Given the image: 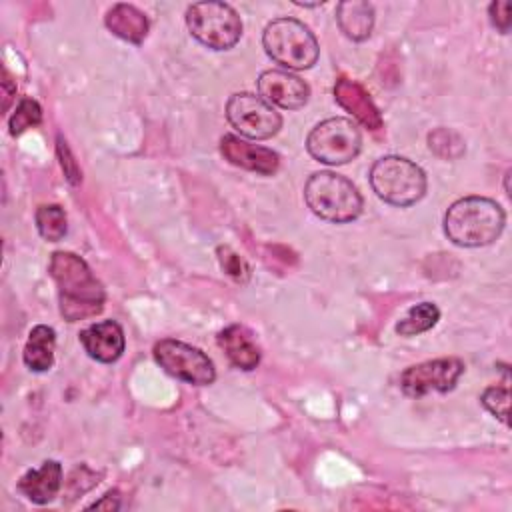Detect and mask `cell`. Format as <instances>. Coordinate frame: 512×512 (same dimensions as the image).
<instances>
[{"label": "cell", "instance_id": "1", "mask_svg": "<svg viewBox=\"0 0 512 512\" xmlns=\"http://www.w3.org/2000/svg\"><path fill=\"white\" fill-rule=\"evenodd\" d=\"M48 272L58 288V308L64 320L78 322L104 310V286L84 258L68 250H56L50 256Z\"/></svg>", "mask_w": 512, "mask_h": 512}, {"label": "cell", "instance_id": "2", "mask_svg": "<svg viewBox=\"0 0 512 512\" xmlns=\"http://www.w3.org/2000/svg\"><path fill=\"white\" fill-rule=\"evenodd\" d=\"M502 206L486 196H464L452 202L444 214L446 238L462 248H480L496 242L504 230Z\"/></svg>", "mask_w": 512, "mask_h": 512}, {"label": "cell", "instance_id": "3", "mask_svg": "<svg viewBox=\"0 0 512 512\" xmlns=\"http://www.w3.org/2000/svg\"><path fill=\"white\" fill-rule=\"evenodd\" d=\"M304 200L318 218L332 224H348L356 220L364 208L358 188L346 176L330 170L314 172L306 180Z\"/></svg>", "mask_w": 512, "mask_h": 512}, {"label": "cell", "instance_id": "4", "mask_svg": "<svg viewBox=\"0 0 512 512\" xmlns=\"http://www.w3.org/2000/svg\"><path fill=\"white\" fill-rule=\"evenodd\" d=\"M266 54L288 70H308L318 62L320 46L312 30L290 16L268 22L262 34Z\"/></svg>", "mask_w": 512, "mask_h": 512}, {"label": "cell", "instance_id": "5", "mask_svg": "<svg viewBox=\"0 0 512 512\" xmlns=\"http://www.w3.org/2000/svg\"><path fill=\"white\" fill-rule=\"evenodd\" d=\"M370 186L386 204L406 208L424 198L428 180L424 170L404 156H382L370 168Z\"/></svg>", "mask_w": 512, "mask_h": 512}, {"label": "cell", "instance_id": "6", "mask_svg": "<svg viewBox=\"0 0 512 512\" xmlns=\"http://www.w3.org/2000/svg\"><path fill=\"white\" fill-rule=\"evenodd\" d=\"M190 34L212 50H230L242 36V20L226 2H196L186 10Z\"/></svg>", "mask_w": 512, "mask_h": 512}, {"label": "cell", "instance_id": "7", "mask_svg": "<svg viewBox=\"0 0 512 512\" xmlns=\"http://www.w3.org/2000/svg\"><path fill=\"white\" fill-rule=\"evenodd\" d=\"M362 148V134L354 120L344 116L326 118L316 124L308 138V154L328 166H342L354 160Z\"/></svg>", "mask_w": 512, "mask_h": 512}, {"label": "cell", "instance_id": "8", "mask_svg": "<svg viewBox=\"0 0 512 512\" xmlns=\"http://www.w3.org/2000/svg\"><path fill=\"white\" fill-rule=\"evenodd\" d=\"M156 364L176 380L194 386H208L216 380L214 362L200 348L176 338H162L154 344Z\"/></svg>", "mask_w": 512, "mask_h": 512}, {"label": "cell", "instance_id": "9", "mask_svg": "<svg viewBox=\"0 0 512 512\" xmlns=\"http://www.w3.org/2000/svg\"><path fill=\"white\" fill-rule=\"evenodd\" d=\"M226 118L236 132L252 140H268L282 128L280 112L252 92L232 94L226 102Z\"/></svg>", "mask_w": 512, "mask_h": 512}, {"label": "cell", "instance_id": "10", "mask_svg": "<svg viewBox=\"0 0 512 512\" xmlns=\"http://www.w3.org/2000/svg\"><path fill=\"white\" fill-rule=\"evenodd\" d=\"M464 374V362L460 358H434L414 366H408L400 374V390L410 398H422L432 392H450Z\"/></svg>", "mask_w": 512, "mask_h": 512}, {"label": "cell", "instance_id": "11", "mask_svg": "<svg viewBox=\"0 0 512 512\" xmlns=\"http://www.w3.org/2000/svg\"><path fill=\"white\" fill-rule=\"evenodd\" d=\"M258 92L270 104L284 110H298L310 98V86L290 70H264L258 76Z\"/></svg>", "mask_w": 512, "mask_h": 512}, {"label": "cell", "instance_id": "12", "mask_svg": "<svg viewBox=\"0 0 512 512\" xmlns=\"http://www.w3.org/2000/svg\"><path fill=\"white\" fill-rule=\"evenodd\" d=\"M220 152L232 166L262 176H272L280 166V156L272 148L252 144L236 134H224L220 138Z\"/></svg>", "mask_w": 512, "mask_h": 512}, {"label": "cell", "instance_id": "13", "mask_svg": "<svg viewBox=\"0 0 512 512\" xmlns=\"http://www.w3.org/2000/svg\"><path fill=\"white\" fill-rule=\"evenodd\" d=\"M84 352L102 364L116 362L126 348L124 330L116 320H102L86 326L78 334Z\"/></svg>", "mask_w": 512, "mask_h": 512}, {"label": "cell", "instance_id": "14", "mask_svg": "<svg viewBox=\"0 0 512 512\" xmlns=\"http://www.w3.org/2000/svg\"><path fill=\"white\" fill-rule=\"evenodd\" d=\"M334 98L346 112L354 116L356 122H360L368 130L382 128V114L360 82L350 78H338L334 84Z\"/></svg>", "mask_w": 512, "mask_h": 512}, {"label": "cell", "instance_id": "15", "mask_svg": "<svg viewBox=\"0 0 512 512\" xmlns=\"http://www.w3.org/2000/svg\"><path fill=\"white\" fill-rule=\"evenodd\" d=\"M16 488L34 504L52 502L62 488V464L58 460H44L38 468L26 470Z\"/></svg>", "mask_w": 512, "mask_h": 512}, {"label": "cell", "instance_id": "16", "mask_svg": "<svg viewBox=\"0 0 512 512\" xmlns=\"http://www.w3.org/2000/svg\"><path fill=\"white\" fill-rule=\"evenodd\" d=\"M216 342L224 350L232 366L250 372L260 364V348L248 328L240 324H230L218 332Z\"/></svg>", "mask_w": 512, "mask_h": 512}, {"label": "cell", "instance_id": "17", "mask_svg": "<svg viewBox=\"0 0 512 512\" xmlns=\"http://www.w3.org/2000/svg\"><path fill=\"white\" fill-rule=\"evenodd\" d=\"M104 24L114 36L130 42V44H136V46L144 42V38L148 36V30H150V22H148L146 14L126 2L114 4L104 16Z\"/></svg>", "mask_w": 512, "mask_h": 512}, {"label": "cell", "instance_id": "18", "mask_svg": "<svg viewBox=\"0 0 512 512\" xmlns=\"http://www.w3.org/2000/svg\"><path fill=\"white\" fill-rule=\"evenodd\" d=\"M336 22L342 34L354 42H362L374 28V6L366 0H344L336 4Z\"/></svg>", "mask_w": 512, "mask_h": 512}, {"label": "cell", "instance_id": "19", "mask_svg": "<svg viewBox=\"0 0 512 512\" xmlns=\"http://www.w3.org/2000/svg\"><path fill=\"white\" fill-rule=\"evenodd\" d=\"M54 348H56V332L46 324H38L30 330L22 360L32 372H46L54 364Z\"/></svg>", "mask_w": 512, "mask_h": 512}, {"label": "cell", "instance_id": "20", "mask_svg": "<svg viewBox=\"0 0 512 512\" xmlns=\"http://www.w3.org/2000/svg\"><path fill=\"white\" fill-rule=\"evenodd\" d=\"M440 320V310L434 302H420L408 308V312L396 322V334L416 336L436 326Z\"/></svg>", "mask_w": 512, "mask_h": 512}, {"label": "cell", "instance_id": "21", "mask_svg": "<svg viewBox=\"0 0 512 512\" xmlns=\"http://www.w3.org/2000/svg\"><path fill=\"white\" fill-rule=\"evenodd\" d=\"M38 234L48 242H60L68 232V218L60 204H42L36 210Z\"/></svg>", "mask_w": 512, "mask_h": 512}, {"label": "cell", "instance_id": "22", "mask_svg": "<svg viewBox=\"0 0 512 512\" xmlns=\"http://www.w3.org/2000/svg\"><path fill=\"white\" fill-rule=\"evenodd\" d=\"M42 122V106L30 98V96H22L8 120V128L12 136H20L22 132L38 126Z\"/></svg>", "mask_w": 512, "mask_h": 512}, {"label": "cell", "instance_id": "23", "mask_svg": "<svg viewBox=\"0 0 512 512\" xmlns=\"http://www.w3.org/2000/svg\"><path fill=\"white\" fill-rule=\"evenodd\" d=\"M480 402L502 424H508V416H510V390H508V386H488L482 392Z\"/></svg>", "mask_w": 512, "mask_h": 512}, {"label": "cell", "instance_id": "24", "mask_svg": "<svg viewBox=\"0 0 512 512\" xmlns=\"http://www.w3.org/2000/svg\"><path fill=\"white\" fill-rule=\"evenodd\" d=\"M218 260L222 270L236 282H246L250 278L248 264L230 246H218Z\"/></svg>", "mask_w": 512, "mask_h": 512}, {"label": "cell", "instance_id": "25", "mask_svg": "<svg viewBox=\"0 0 512 512\" xmlns=\"http://www.w3.org/2000/svg\"><path fill=\"white\" fill-rule=\"evenodd\" d=\"M458 134L456 132H452V130H448V128H438V130H434L430 136H428V146H430V150L434 152V154H438L440 156V152H442V148H446L448 146V154H450V158H458L462 152H464V142H450V140H454Z\"/></svg>", "mask_w": 512, "mask_h": 512}, {"label": "cell", "instance_id": "26", "mask_svg": "<svg viewBox=\"0 0 512 512\" xmlns=\"http://www.w3.org/2000/svg\"><path fill=\"white\" fill-rule=\"evenodd\" d=\"M488 16L492 26L502 32L508 34L510 32V24H512V4L508 0H496L488 6Z\"/></svg>", "mask_w": 512, "mask_h": 512}, {"label": "cell", "instance_id": "27", "mask_svg": "<svg viewBox=\"0 0 512 512\" xmlns=\"http://www.w3.org/2000/svg\"><path fill=\"white\" fill-rule=\"evenodd\" d=\"M58 156H60V166H62V170H64V174H66V178H68V182H70V184H78V182L82 180V172L78 170V164L74 162V158H72V154H70L66 142L62 140V136H58Z\"/></svg>", "mask_w": 512, "mask_h": 512}, {"label": "cell", "instance_id": "28", "mask_svg": "<svg viewBox=\"0 0 512 512\" xmlns=\"http://www.w3.org/2000/svg\"><path fill=\"white\" fill-rule=\"evenodd\" d=\"M88 508H96V510H118L120 508V496H118V490H110L104 494L102 500H96L92 502Z\"/></svg>", "mask_w": 512, "mask_h": 512}, {"label": "cell", "instance_id": "29", "mask_svg": "<svg viewBox=\"0 0 512 512\" xmlns=\"http://www.w3.org/2000/svg\"><path fill=\"white\" fill-rule=\"evenodd\" d=\"M2 86H4V110H8V106H10V96L16 94V86H10V78H8L6 72H4Z\"/></svg>", "mask_w": 512, "mask_h": 512}]
</instances>
